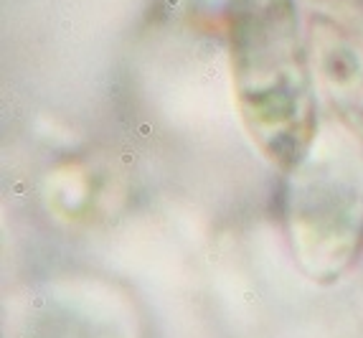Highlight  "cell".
Returning a JSON list of instances; mask_svg holds the SVG:
<instances>
[{
	"label": "cell",
	"mask_w": 363,
	"mask_h": 338,
	"mask_svg": "<svg viewBox=\"0 0 363 338\" xmlns=\"http://www.w3.org/2000/svg\"><path fill=\"white\" fill-rule=\"evenodd\" d=\"M292 191V231L310 259H346L363 234V165L346 145L322 153L297 173Z\"/></svg>",
	"instance_id": "obj_2"
},
{
	"label": "cell",
	"mask_w": 363,
	"mask_h": 338,
	"mask_svg": "<svg viewBox=\"0 0 363 338\" xmlns=\"http://www.w3.org/2000/svg\"><path fill=\"white\" fill-rule=\"evenodd\" d=\"M312 69L330 89V97L363 112V51L335 23L317 18L310 23Z\"/></svg>",
	"instance_id": "obj_3"
},
{
	"label": "cell",
	"mask_w": 363,
	"mask_h": 338,
	"mask_svg": "<svg viewBox=\"0 0 363 338\" xmlns=\"http://www.w3.org/2000/svg\"><path fill=\"white\" fill-rule=\"evenodd\" d=\"M228 53L252 137L279 168H295L315 135L312 64L295 0H236Z\"/></svg>",
	"instance_id": "obj_1"
}]
</instances>
